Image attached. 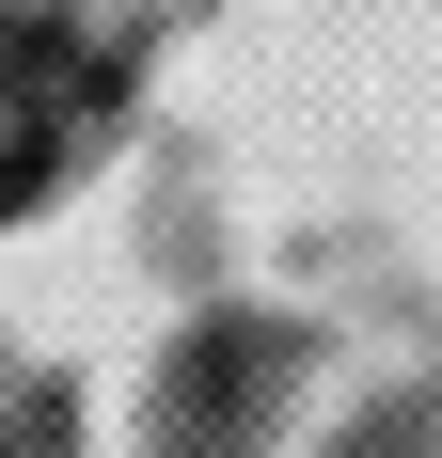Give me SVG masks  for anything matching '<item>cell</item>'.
<instances>
[{
  "instance_id": "1",
  "label": "cell",
  "mask_w": 442,
  "mask_h": 458,
  "mask_svg": "<svg viewBox=\"0 0 442 458\" xmlns=\"http://www.w3.org/2000/svg\"><path fill=\"white\" fill-rule=\"evenodd\" d=\"M95 142V47L64 16H0V222Z\"/></svg>"
}]
</instances>
